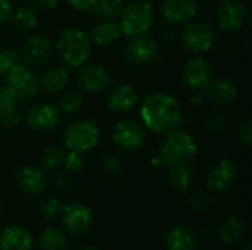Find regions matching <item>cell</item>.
<instances>
[{
	"instance_id": "cell-28",
	"label": "cell",
	"mask_w": 252,
	"mask_h": 250,
	"mask_svg": "<svg viewBox=\"0 0 252 250\" xmlns=\"http://www.w3.org/2000/svg\"><path fill=\"white\" fill-rule=\"evenodd\" d=\"M244 231H245V224L236 215H230L221 222L219 234L224 243L232 245L244 236Z\"/></svg>"
},
{
	"instance_id": "cell-42",
	"label": "cell",
	"mask_w": 252,
	"mask_h": 250,
	"mask_svg": "<svg viewBox=\"0 0 252 250\" xmlns=\"http://www.w3.org/2000/svg\"><path fill=\"white\" fill-rule=\"evenodd\" d=\"M32 7L41 9V10H50L58 6L61 0H28Z\"/></svg>"
},
{
	"instance_id": "cell-3",
	"label": "cell",
	"mask_w": 252,
	"mask_h": 250,
	"mask_svg": "<svg viewBox=\"0 0 252 250\" xmlns=\"http://www.w3.org/2000/svg\"><path fill=\"white\" fill-rule=\"evenodd\" d=\"M157 152L162 165L174 167L180 164H189L198 153V143L190 133L177 127L164 134Z\"/></svg>"
},
{
	"instance_id": "cell-2",
	"label": "cell",
	"mask_w": 252,
	"mask_h": 250,
	"mask_svg": "<svg viewBox=\"0 0 252 250\" xmlns=\"http://www.w3.org/2000/svg\"><path fill=\"white\" fill-rule=\"evenodd\" d=\"M93 43L90 35L80 28L69 27L59 32L56 38V52L61 60L71 68H81L92 56Z\"/></svg>"
},
{
	"instance_id": "cell-22",
	"label": "cell",
	"mask_w": 252,
	"mask_h": 250,
	"mask_svg": "<svg viewBox=\"0 0 252 250\" xmlns=\"http://www.w3.org/2000/svg\"><path fill=\"white\" fill-rule=\"evenodd\" d=\"M69 83V72L63 66H52L46 69L40 80H38V87L44 90L49 94H59L62 93Z\"/></svg>"
},
{
	"instance_id": "cell-31",
	"label": "cell",
	"mask_w": 252,
	"mask_h": 250,
	"mask_svg": "<svg viewBox=\"0 0 252 250\" xmlns=\"http://www.w3.org/2000/svg\"><path fill=\"white\" fill-rule=\"evenodd\" d=\"M40 246L43 250H65L66 237L56 228H46L40 234Z\"/></svg>"
},
{
	"instance_id": "cell-5",
	"label": "cell",
	"mask_w": 252,
	"mask_h": 250,
	"mask_svg": "<svg viewBox=\"0 0 252 250\" xmlns=\"http://www.w3.org/2000/svg\"><path fill=\"white\" fill-rule=\"evenodd\" d=\"M62 140L68 150L83 155L97 146L100 140V128L90 119H75L65 128Z\"/></svg>"
},
{
	"instance_id": "cell-24",
	"label": "cell",
	"mask_w": 252,
	"mask_h": 250,
	"mask_svg": "<svg viewBox=\"0 0 252 250\" xmlns=\"http://www.w3.org/2000/svg\"><path fill=\"white\" fill-rule=\"evenodd\" d=\"M165 245L168 250H196L198 236L186 227H173L165 234Z\"/></svg>"
},
{
	"instance_id": "cell-34",
	"label": "cell",
	"mask_w": 252,
	"mask_h": 250,
	"mask_svg": "<svg viewBox=\"0 0 252 250\" xmlns=\"http://www.w3.org/2000/svg\"><path fill=\"white\" fill-rule=\"evenodd\" d=\"M19 62V53L10 47L0 49V78L7 72L9 68H12L15 63Z\"/></svg>"
},
{
	"instance_id": "cell-18",
	"label": "cell",
	"mask_w": 252,
	"mask_h": 250,
	"mask_svg": "<svg viewBox=\"0 0 252 250\" xmlns=\"http://www.w3.org/2000/svg\"><path fill=\"white\" fill-rule=\"evenodd\" d=\"M201 96L216 105L226 106L235 102L238 96V87L233 80L227 77H217L213 78L208 85L201 90Z\"/></svg>"
},
{
	"instance_id": "cell-1",
	"label": "cell",
	"mask_w": 252,
	"mask_h": 250,
	"mask_svg": "<svg viewBox=\"0 0 252 250\" xmlns=\"http://www.w3.org/2000/svg\"><path fill=\"white\" fill-rule=\"evenodd\" d=\"M182 115L179 100L165 91H154L148 94L140 106L143 127L159 136L177 128L182 122Z\"/></svg>"
},
{
	"instance_id": "cell-4",
	"label": "cell",
	"mask_w": 252,
	"mask_h": 250,
	"mask_svg": "<svg viewBox=\"0 0 252 250\" xmlns=\"http://www.w3.org/2000/svg\"><path fill=\"white\" fill-rule=\"evenodd\" d=\"M155 10L148 0H133L124 6L120 15V28L126 37L145 35L154 24Z\"/></svg>"
},
{
	"instance_id": "cell-33",
	"label": "cell",
	"mask_w": 252,
	"mask_h": 250,
	"mask_svg": "<svg viewBox=\"0 0 252 250\" xmlns=\"http://www.w3.org/2000/svg\"><path fill=\"white\" fill-rule=\"evenodd\" d=\"M227 124H229L227 115L223 113L221 111H214L213 113L208 115L205 121V125L211 134H221L227 128Z\"/></svg>"
},
{
	"instance_id": "cell-17",
	"label": "cell",
	"mask_w": 252,
	"mask_h": 250,
	"mask_svg": "<svg viewBox=\"0 0 252 250\" xmlns=\"http://www.w3.org/2000/svg\"><path fill=\"white\" fill-rule=\"evenodd\" d=\"M238 177V169L232 161L220 159L208 169L207 174V187L213 192H226L229 190Z\"/></svg>"
},
{
	"instance_id": "cell-39",
	"label": "cell",
	"mask_w": 252,
	"mask_h": 250,
	"mask_svg": "<svg viewBox=\"0 0 252 250\" xmlns=\"http://www.w3.org/2000/svg\"><path fill=\"white\" fill-rule=\"evenodd\" d=\"M102 167H103V169H105L108 174H111V175L120 174L121 169H123V164H121L120 158L115 156V155H112V153H108V155L103 156V159H102Z\"/></svg>"
},
{
	"instance_id": "cell-10",
	"label": "cell",
	"mask_w": 252,
	"mask_h": 250,
	"mask_svg": "<svg viewBox=\"0 0 252 250\" xmlns=\"http://www.w3.org/2000/svg\"><path fill=\"white\" fill-rule=\"evenodd\" d=\"M247 6L244 0H221L217 7V25L223 32L239 31L247 21Z\"/></svg>"
},
{
	"instance_id": "cell-43",
	"label": "cell",
	"mask_w": 252,
	"mask_h": 250,
	"mask_svg": "<svg viewBox=\"0 0 252 250\" xmlns=\"http://www.w3.org/2000/svg\"><path fill=\"white\" fill-rule=\"evenodd\" d=\"M53 187L58 189L59 192H65L69 187V180L63 175H56L53 178Z\"/></svg>"
},
{
	"instance_id": "cell-11",
	"label": "cell",
	"mask_w": 252,
	"mask_h": 250,
	"mask_svg": "<svg viewBox=\"0 0 252 250\" xmlns=\"http://www.w3.org/2000/svg\"><path fill=\"white\" fill-rule=\"evenodd\" d=\"M77 83L80 88L89 94H102L112 85V75L109 69L100 65H83L78 72Z\"/></svg>"
},
{
	"instance_id": "cell-19",
	"label": "cell",
	"mask_w": 252,
	"mask_h": 250,
	"mask_svg": "<svg viewBox=\"0 0 252 250\" xmlns=\"http://www.w3.org/2000/svg\"><path fill=\"white\" fill-rule=\"evenodd\" d=\"M63 212V225L74 236L86 234L92 227V212L83 203L74 202L62 209Z\"/></svg>"
},
{
	"instance_id": "cell-13",
	"label": "cell",
	"mask_w": 252,
	"mask_h": 250,
	"mask_svg": "<svg viewBox=\"0 0 252 250\" xmlns=\"http://www.w3.org/2000/svg\"><path fill=\"white\" fill-rule=\"evenodd\" d=\"M50 55H52L50 40L46 35L34 34L24 41L21 47L19 59L22 60L24 65L37 68V66H43L49 60Z\"/></svg>"
},
{
	"instance_id": "cell-12",
	"label": "cell",
	"mask_w": 252,
	"mask_h": 250,
	"mask_svg": "<svg viewBox=\"0 0 252 250\" xmlns=\"http://www.w3.org/2000/svg\"><path fill=\"white\" fill-rule=\"evenodd\" d=\"M214 78V72L208 60L201 56H193L182 66V80L190 90L201 91Z\"/></svg>"
},
{
	"instance_id": "cell-37",
	"label": "cell",
	"mask_w": 252,
	"mask_h": 250,
	"mask_svg": "<svg viewBox=\"0 0 252 250\" xmlns=\"http://www.w3.org/2000/svg\"><path fill=\"white\" fill-rule=\"evenodd\" d=\"M238 141L244 147H251L252 146V121L250 118L244 119V122L238 128Z\"/></svg>"
},
{
	"instance_id": "cell-29",
	"label": "cell",
	"mask_w": 252,
	"mask_h": 250,
	"mask_svg": "<svg viewBox=\"0 0 252 250\" xmlns=\"http://www.w3.org/2000/svg\"><path fill=\"white\" fill-rule=\"evenodd\" d=\"M124 6V0H97L93 10L103 21H115L120 18Z\"/></svg>"
},
{
	"instance_id": "cell-36",
	"label": "cell",
	"mask_w": 252,
	"mask_h": 250,
	"mask_svg": "<svg viewBox=\"0 0 252 250\" xmlns=\"http://www.w3.org/2000/svg\"><path fill=\"white\" fill-rule=\"evenodd\" d=\"M83 164H84V161H83L81 153L72 152V150H69L68 153H65L63 162H62L63 168H65L68 172H78V171L83 168Z\"/></svg>"
},
{
	"instance_id": "cell-20",
	"label": "cell",
	"mask_w": 252,
	"mask_h": 250,
	"mask_svg": "<svg viewBox=\"0 0 252 250\" xmlns=\"http://www.w3.org/2000/svg\"><path fill=\"white\" fill-rule=\"evenodd\" d=\"M18 102L3 85L0 87V124L4 128H13L24 121V113Z\"/></svg>"
},
{
	"instance_id": "cell-9",
	"label": "cell",
	"mask_w": 252,
	"mask_h": 250,
	"mask_svg": "<svg viewBox=\"0 0 252 250\" xmlns=\"http://www.w3.org/2000/svg\"><path fill=\"white\" fill-rule=\"evenodd\" d=\"M112 141L121 150H137L146 141V128L133 119L121 121L112 130Z\"/></svg>"
},
{
	"instance_id": "cell-30",
	"label": "cell",
	"mask_w": 252,
	"mask_h": 250,
	"mask_svg": "<svg viewBox=\"0 0 252 250\" xmlns=\"http://www.w3.org/2000/svg\"><path fill=\"white\" fill-rule=\"evenodd\" d=\"M83 105H84L83 94L80 91H77V90H68V91H62L61 93L58 108L63 113L74 115V113H77L83 108Z\"/></svg>"
},
{
	"instance_id": "cell-25",
	"label": "cell",
	"mask_w": 252,
	"mask_h": 250,
	"mask_svg": "<svg viewBox=\"0 0 252 250\" xmlns=\"http://www.w3.org/2000/svg\"><path fill=\"white\" fill-rule=\"evenodd\" d=\"M121 35H123V32H121V28H120L118 22H115V21H102V22H99V24H96L93 27L92 34H90V40L96 46L108 47V46L114 44L115 41H118Z\"/></svg>"
},
{
	"instance_id": "cell-41",
	"label": "cell",
	"mask_w": 252,
	"mask_h": 250,
	"mask_svg": "<svg viewBox=\"0 0 252 250\" xmlns=\"http://www.w3.org/2000/svg\"><path fill=\"white\" fill-rule=\"evenodd\" d=\"M66 1L72 9H75L81 13H87V12L93 10L97 0H66Z\"/></svg>"
},
{
	"instance_id": "cell-8",
	"label": "cell",
	"mask_w": 252,
	"mask_h": 250,
	"mask_svg": "<svg viewBox=\"0 0 252 250\" xmlns=\"http://www.w3.org/2000/svg\"><path fill=\"white\" fill-rule=\"evenodd\" d=\"M24 121L32 131L46 133L58 127L61 121V109L52 102H38L28 108Z\"/></svg>"
},
{
	"instance_id": "cell-16",
	"label": "cell",
	"mask_w": 252,
	"mask_h": 250,
	"mask_svg": "<svg viewBox=\"0 0 252 250\" xmlns=\"http://www.w3.org/2000/svg\"><path fill=\"white\" fill-rule=\"evenodd\" d=\"M139 96L137 90L128 84V83H120L109 87L108 96H106V105L108 108L115 113H128L131 112L137 105Z\"/></svg>"
},
{
	"instance_id": "cell-6",
	"label": "cell",
	"mask_w": 252,
	"mask_h": 250,
	"mask_svg": "<svg viewBox=\"0 0 252 250\" xmlns=\"http://www.w3.org/2000/svg\"><path fill=\"white\" fill-rule=\"evenodd\" d=\"M1 78H3V87L18 102L31 100L38 93L40 87H38L37 77L30 69V66H27L21 62H18L12 68H9L7 72Z\"/></svg>"
},
{
	"instance_id": "cell-23",
	"label": "cell",
	"mask_w": 252,
	"mask_h": 250,
	"mask_svg": "<svg viewBox=\"0 0 252 250\" xmlns=\"http://www.w3.org/2000/svg\"><path fill=\"white\" fill-rule=\"evenodd\" d=\"M1 250H32V237L22 227H7L0 234Z\"/></svg>"
},
{
	"instance_id": "cell-35",
	"label": "cell",
	"mask_w": 252,
	"mask_h": 250,
	"mask_svg": "<svg viewBox=\"0 0 252 250\" xmlns=\"http://www.w3.org/2000/svg\"><path fill=\"white\" fill-rule=\"evenodd\" d=\"M62 209H63V205L59 199H47L41 203L38 212L44 220L49 221V220H53L59 212H62Z\"/></svg>"
},
{
	"instance_id": "cell-15",
	"label": "cell",
	"mask_w": 252,
	"mask_h": 250,
	"mask_svg": "<svg viewBox=\"0 0 252 250\" xmlns=\"http://www.w3.org/2000/svg\"><path fill=\"white\" fill-rule=\"evenodd\" d=\"M159 12L167 24L180 25L193 21L198 15V4L195 0H162Z\"/></svg>"
},
{
	"instance_id": "cell-40",
	"label": "cell",
	"mask_w": 252,
	"mask_h": 250,
	"mask_svg": "<svg viewBox=\"0 0 252 250\" xmlns=\"http://www.w3.org/2000/svg\"><path fill=\"white\" fill-rule=\"evenodd\" d=\"M15 6L12 0H0V27L4 25L13 15Z\"/></svg>"
},
{
	"instance_id": "cell-32",
	"label": "cell",
	"mask_w": 252,
	"mask_h": 250,
	"mask_svg": "<svg viewBox=\"0 0 252 250\" xmlns=\"http://www.w3.org/2000/svg\"><path fill=\"white\" fill-rule=\"evenodd\" d=\"M63 150L58 146H47L41 153V164L47 171H55L62 167L63 162Z\"/></svg>"
},
{
	"instance_id": "cell-7",
	"label": "cell",
	"mask_w": 252,
	"mask_h": 250,
	"mask_svg": "<svg viewBox=\"0 0 252 250\" xmlns=\"http://www.w3.org/2000/svg\"><path fill=\"white\" fill-rule=\"evenodd\" d=\"M182 43L189 53H207L216 44V31L208 22L189 21L183 28Z\"/></svg>"
},
{
	"instance_id": "cell-26",
	"label": "cell",
	"mask_w": 252,
	"mask_h": 250,
	"mask_svg": "<svg viewBox=\"0 0 252 250\" xmlns=\"http://www.w3.org/2000/svg\"><path fill=\"white\" fill-rule=\"evenodd\" d=\"M168 181H170V186L176 192H180V193L189 192L193 184V172L188 164L170 167Z\"/></svg>"
},
{
	"instance_id": "cell-44",
	"label": "cell",
	"mask_w": 252,
	"mask_h": 250,
	"mask_svg": "<svg viewBox=\"0 0 252 250\" xmlns=\"http://www.w3.org/2000/svg\"><path fill=\"white\" fill-rule=\"evenodd\" d=\"M80 250H99L97 248H94V246H84V248H81Z\"/></svg>"
},
{
	"instance_id": "cell-21",
	"label": "cell",
	"mask_w": 252,
	"mask_h": 250,
	"mask_svg": "<svg viewBox=\"0 0 252 250\" xmlns=\"http://www.w3.org/2000/svg\"><path fill=\"white\" fill-rule=\"evenodd\" d=\"M16 184L27 194H40L46 187V177L37 167L24 165L16 172Z\"/></svg>"
},
{
	"instance_id": "cell-38",
	"label": "cell",
	"mask_w": 252,
	"mask_h": 250,
	"mask_svg": "<svg viewBox=\"0 0 252 250\" xmlns=\"http://www.w3.org/2000/svg\"><path fill=\"white\" fill-rule=\"evenodd\" d=\"M189 205L196 209V211H207L213 206V197H210L208 194H204V193H193L189 196L188 199Z\"/></svg>"
},
{
	"instance_id": "cell-45",
	"label": "cell",
	"mask_w": 252,
	"mask_h": 250,
	"mask_svg": "<svg viewBox=\"0 0 252 250\" xmlns=\"http://www.w3.org/2000/svg\"><path fill=\"white\" fill-rule=\"evenodd\" d=\"M244 250H251V245H250V243H248V245H247V246H245V249Z\"/></svg>"
},
{
	"instance_id": "cell-14",
	"label": "cell",
	"mask_w": 252,
	"mask_h": 250,
	"mask_svg": "<svg viewBox=\"0 0 252 250\" xmlns=\"http://www.w3.org/2000/svg\"><path fill=\"white\" fill-rule=\"evenodd\" d=\"M124 57L134 63V65H143L151 62L157 53H158V44L152 37L137 35V37H128L123 47Z\"/></svg>"
},
{
	"instance_id": "cell-27",
	"label": "cell",
	"mask_w": 252,
	"mask_h": 250,
	"mask_svg": "<svg viewBox=\"0 0 252 250\" xmlns=\"http://www.w3.org/2000/svg\"><path fill=\"white\" fill-rule=\"evenodd\" d=\"M12 19H13L15 28L19 32L28 34V32H31L37 27V24H38V13H37V10L32 6L25 4V6H19L16 10H13Z\"/></svg>"
}]
</instances>
